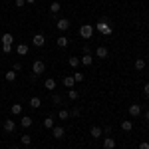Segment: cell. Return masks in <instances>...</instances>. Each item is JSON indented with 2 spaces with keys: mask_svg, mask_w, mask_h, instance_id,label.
<instances>
[{
  "mask_svg": "<svg viewBox=\"0 0 149 149\" xmlns=\"http://www.w3.org/2000/svg\"><path fill=\"white\" fill-rule=\"evenodd\" d=\"M44 72H46V64H44L42 60H36L34 64H32V74H34V76H42Z\"/></svg>",
  "mask_w": 149,
  "mask_h": 149,
  "instance_id": "cell-1",
  "label": "cell"
},
{
  "mask_svg": "<svg viewBox=\"0 0 149 149\" xmlns=\"http://www.w3.org/2000/svg\"><path fill=\"white\" fill-rule=\"evenodd\" d=\"M95 30H97L100 34H103V36H109V34H111V26L105 22V20H102V22L95 24Z\"/></svg>",
  "mask_w": 149,
  "mask_h": 149,
  "instance_id": "cell-2",
  "label": "cell"
},
{
  "mask_svg": "<svg viewBox=\"0 0 149 149\" xmlns=\"http://www.w3.org/2000/svg\"><path fill=\"white\" fill-rule=\"evenodd\" d=\"M80 36H81V38H86V40L92 38V36H93V26H92V24H84V26L80 28Z\"/></svg>",
  "mask_w": 149,
  "mask_h": 149,
  "instance_id": "cell-3",
  "label": "cell"
},
{
  "mask_svg": "<svg viewBox=\"0 0 149 149\" xmlns=\"http://www.w3.org/2000/svg\"><path fill=\"white\" fill-rule=\"evenodd\" d=\"M52 135H54V139H62L64 135H66L64 125H54V127H52Z\"/></svg>",
  "mask_w": 149,
  "mask_h": 149,
  "instance_id": "cell-4",
  "label": "cell"
},
{
  "mask_svg": "<svg viewBox=\"0 0 149 149\" xmlns=\"http://www.w3.org/2000/svg\"><path fill=\"white\" fill-rule=\"evenodd\" d=\"M56 28L60 30V32H66V30H70V20L68 18H60L56 22Z\"/></svg>",
  "mask_w": 149,
  "mask_h": 149,
  "instance_id": "cell-5",
  "label": "cell"
},
{
  "mask_svg": "<svg viewBox=\"0 0 149 149\" xmlns=\"http://www.w3.org/2000/svg\"><path fill=\"white\" fill-rule=\"evenodd\" d=\"M127 111H129L131 117H137V115H141V105H139V103H131V105L127 107Z\"/></svg>",
  "mask_w": 149,
  "mask_h": 149,
  "instance_id": "cell-6",
  "label": "cell"
},
{
  "mask_svg": "<svg viewBox=\"0 0 149 149\" xmlns=\"http://www.w3.org/2000/svg\"><path fill=\"white\" fill-rule=\"evenodd\" d=\"M32 44H34L36 48H42L44 44H46V38H44V34H36L34 38H32Z\"/></svg>",
  "mask_w": 149,
  "mask_h": 149,
  "instance_id": "cell-7",
  "label": "cell"
},
{
  "mask_svg": "<svg viewBox=\"0 0 149 149\" xmlns=\"http://www.w3.org/2000/svg\"><path fill=\"white\" fill-rule=\"evenodd\" d=\"M90 133H92L93 139H100V137H102V133H103V129H102L100 125H93L92 129H90Z\"/></svg>",
  "mask_w": 149,
  "mask_h": 149,
  "instance_id": "cell-8",
  "label": "cell"
},
{
  "mask_svg": "<svg viewBox=\"0 0 149 149\" xmlns=\"http://www.w3.org/2000/svg\"><path fill=\"white\" fill-rule=\"evenodd\" d=\"M107 54H109V50L105 46H97L95 48V56L97 58H107Z\"/></svg>",
  "mask_w": 149,
  "mask_h": 149,
  "instance_id": "cell-9",
  "label": "cell"
},
{
  "mask_svg": "<svg viewBox=\"0 0 149 149\" xmlns=\"http://www.w3.org/2000/svg\"><path fill=\"white\" fill-rule=\"evenodd\" d=\"M80 64H84V66H92L93 64V56L92 54H84L81 60H80Z\"/></svg>",
  "mask_w": 149,
  "mask_h": 149,
  "instance_id": "cell-10",
  "label": "cell"
},
{
  "mask_svg": "<svg viewBox=\"0 0 149 149\" xmlns=\"http://www.w3.org/2000/svg\"><path fill=\"white\" fill-rule=\"evenodd\" d=\"M62 84H64V88H68V90H72L76 81H74V78H72V76H64V80H62Z\"/></svg>",
  "mask_w": 149,
  "mask_h": 149,
  "instance_id": "cell-11",
  "label": "cell"
},
{
  "mask_svg": "<svg viewBox=\"0 0 149 149\" xmlns=\"http://www.w3.org/2000/svg\"><path fill=\"white\" fill-rule=\"evenodd\" d=\"M44 88L50 90V92H54V90H56V80H54V78H48V80L44 81Z\"/></svg>",
  "mask_w": 149,
  "mask_h": 149,
  "instance_id": "cell-12",
  "label": "cell"
},
{
  "mask_svg": "<svg viewBox=\"0 0 149 149\" xmlns=\"http://www.w3.org/2000/svg\"><path fill=\"white\" fill-rule=\"evenodd\" d=\"M4 129H6L8 133H12V131L16 129V123H14V119H6V121H4Z\"/></svg>",
  "mask_w": 149,
  "mask_h": 149,
  "instance_id": "cell-13",
  "label": "cell"
},
{
  "mask_svg": "<svg viewBox=\"0 0 149 149\" xmlns=\"http://www.w3.org/2000/svg\"><path fill=\"white\" fill-rule=\"evenodd\" d=\"M115 147V139L113 137H105L103 139V149H113Z\"/></svg>",
  "mask_w": 149,
  "mask_h": 149,
  "instance_id": "cell-14",
  "label": "cell"
},
{
  "mask_svg": "<svg viewBox=\"0 0 149 149\" xmlns=\"http://www.w3.org/2000/svg\"><path fill=\"white\" fill-rule=\"evenodd\" d=\"M16 52H18V56H26L28 54V44H18L16 46Z\"/></svg>",
  "mask_w": 149,
  "mask_h": 149,
  "instance_id": "cell-15",
  "label": "cell"
},
{
  "mask_svg": "<svg viewBox=\"0 0 149 149\" xmlns=\"http://www.w3.org/2000/svg\"><path fill=\"white\" fill-rule=\"evenodd\" d=\"M20 125H22L24 129H28V127L32 125V117H28V115H24L22 119H20Z\"/></svg>",
  "mask_w": 149,
  "mask_h": 149,
  "instance_id": "cell-16",
  "label": "cell"
},
{
  "mask_svg": "<svg viewBox=\"0 0 149 149\" xmlns=\"http://www.w3.org/2000/svg\"><path fill=\"white\" fill-rule=\"evenodd\" d=\"M40 105H42V100L40 97H30V107L32 109H38Z\"/></svg>",
  "mask_w": 149,
  "mask_h": 149,
  "instance_id": "cell-17",
  "label": "cell"
},
{
  "mask_svg": "<svg viewBox=\"0 0 149 149\" xmlns=\"http://www.w3.org/2000/svg\"><path fill=\"white\" fill-rule=\"evenodd\" d=\"M56 44H58L60 48H68V44H70V42H68V38H66V36H60V38L56 40Z\"/></svg>",
  "mask_w": 149,
  "mask_h": 149,
  "instance_id": "cell-18",
  "label": "cell"
},
{
  "mask_svg": "<svg viewBox=\"0 0 149 149\" xmlns=\"http://www.w3.org/2000/svg\"><path fill=\"white\" fill-rule=\"evenodd\" d=\"M10 113L12 115H20L22 113V105H20V103H14V105L10 107Z\"/></svg>",
  "mask_w": 149,
  "mask_h": 149,
  "instance_id": "cell-19",
  "label": "cell"
},
{
  "mask_svg": "<svg viewBox=\"0 0 149 149\" xmlns=\"http://www.w3.org/2000/svg\"><path fill=\"white\" fill-rule=\"evenodd\" d=\"M60 10H62V4H60V2H52V4H50V12H52V14H58Z\"/></svg>",
  "mask_w": 149,
  "mask_h": 149,
  "instance_id": "cell-20",
  "label": "cell"
},
{
  "mask_svg": "<svg viewBox=\"0 0 149 149\" xmlns=\"http://www.w3.org/2000/svg\"><path fill=\"white\" fill-rule=\"evenodd\" d=\"M145 66H147V64H145V60H143V58H137V60H135V70L141 72V70H145Z\"/></svg>",
  "mask_w": 149,
  "mask_h": 149,
  "instance_id": "cell-21",
  "label": "cell"
},
{
  "mask_svg": "<svg viewBox=\"0 0 149 149\" xmlns=\"http://www.w3.org/2000/svg\"><path fill=\"white\" fill-rule=\"evenodd\" d=\"M2 44H14V36L12 34H2Z\"/></svg>",
  "mask_w": 149,
  "mask_h": 149,
  "instance_id": "cell-22",
  "label": "cell"
},
{
  "mask_svg": "<svg viewBox=\"0 0 149 149\" xmlns=\"http://www.w3.org/2000/svg\"><path fill=\"white\" fill-rule=\"evenodd\" d=\"M68 64L72 66V68H78V66H80V58H76V56L68 58Z\"/></svg>",
  "mask_w": 149,
  "mask_h": 149,
  "instance_id": "cell-23",
  "label": "cell"
},
{
  "mask_svg": "<svg viewBox=\"0 0 149 149\" xmlns=\"http://www.w3.org/2000/svg\"><path fill=\"white\" fill-rule=\"evenodd\" d=\"M58 117H60L62 121H66V119L70 117V111L68 109H60V111H58Z\"/></svg>",
  "mask_w": 149,
  "mask_h": 149,
  "instance_id": "cell-24",
  "label": "cell"
},
{
  "mask_svg": "<svg viewBox=\"0 0 149 149\" xmlns=\"http://www.w3.org/2000/svg\"><path fill=\"white\" fill-rule=\"evenodd\" d=\"M4 78H6V81H14V80H16V72H14V70L6 72V74H4Z\"/></svg>",
  "mask_w": 149,
  "mask_h": 149,
  "instance_id": "cell-25",
  "label": "cell"
},
{
  "mask_svg": "<svg viewBox=\"0 0 149 149\" xmlns=\"http://www.w3.org/2000/svg\"><path fill=\"white\" fill-rule=\"evenodd\" d=\"M54 125H56V123H54V117H46V119H44V127H46V129H52Z\"/></svg>",
  "mask_w": 149,
  "mask_h": 149,
  "instance_id": "cell-26",
  "label": "cell"
},
{
  "mask_svg": "<svg viewBox=\"0 0 149 149\" xmlns=\"http://www.w3.org/2000/svg\"><path fill=\"white\" fill-rule=\"evenodd\" d=\"M121 129H123V131H131V129H133V123H131V121H121Z\"/></svg>",
  "mask_w": 149,
  "mask_h": 149,
  "instance_id": "cell-27",
  "label": "cell"
},
{
  "mask_svg": "<svg viewBox=\"0 0 149 149\" xmlns=\"http://www.w3.org/2000/svg\"><path fill=\"white\" fill-rule=\"evenodd\" d=\"M68 97L70 100H78V97H80V92H76V90L72 88V90H68Z\"/></svg>",
  "mask_w": 149,
  "mask_h": 149,
  "instance_id": "cell-28",
  "label": "cell"
},
{
  "mask_svg": "<svg viewBox=\"0 0 149 149\" xmlns=\"http://www.w3.org/2000/svg\"><path fill=\"white\" fill-rule=\"evenodd\" d=\"M20 141H22V145H30V143H32V137H30L28 133H24L22 137H20Z\"/></svg>",
  "mask_w": 149,
  "mask_h": 149,
  "instance_id": "cell-29",
  "label": "cell"
},
{
  "mask_svg": "<svg viewBox=\"0 0 149 149\" xmlns=\"http://www.w3.org/2000/svg\"><path fill=\"white\" fill-rule=\"evenodd\" d=\"M72 78H74V81H84V74L81 72H74Z\"/></svg>",
  "mask_w": 149,
  "mask_h": 149,
  "instance_id": "cell-30",
  "label": "cell"
},
{
  "mask_svg": "<svg viewBox=\"0 0 149 149\" xmlns=\"http://www.w3.org/2000/svg\"><path fill=\"white\" fill-rule=\"evenodd\" d=\"M2 52H4V54H10L12 52V44H2Z\"/></svg>",
  "mask_w": 149,
  "mask_h": 149,
  "instance_id": "cell-31",
  "label": "cell"
},
{
  "mask_svg": "<svg viewBox=\"0 0 149 149\" xmlns=\"http://www.w3.org/2000/svg\"><path fill=\"white\" fill-rule=\"evenodd\" d=\"M52 102L56 103V105H60V103H62V97H60L58 93H54V95H52Z\"/></svg>",
  "mask_w": 149,
  "mask_h": 149,
  "instance_id": "cell-32",
  "label": "cell"
},
{
  "mask_svg": "<svg viewBox=\"0 0 149 149\" xmlns=\"http://www.w3.org/2000/svg\"><path fill=\"white\" fill-rule=\"evenodd\" d=\"M70 115L78 117V115H80V107H72V109H70Z\"/></svg>",
  "mask_w": 149,
  "mask_h": 149,
  "instance_id": "cell-33",
  "label": "cell"
},
{
  "mask_svg": "<svg viewBox=\"0 0 149 149\" xmlns=\"http://www.w3.org/2000/svg\"><path fill=\"white\" fill-rule=\"evenodd\" d=\"M14 72H20V70H22V64H20V62H16V64H14Z\"/></svg>",
  "mask_w": 149,
  "mask_h": 149,
  "instance_id": "cell-34",
  "label": "cell"
},
{
  "mask_svg": "<svg viewBox=\"0 0 149 149\" xmlns=\"http://www.w3.org/2000/svg\"><path fill=\"white\" fill-rule=\"evenodd\" d=\"M139 149H149V143L147 141H141V143H139Z\"/></svg>",
  "mask_w": 149,
  "mask_h": 149,
  "instance_id": "cell-35",
  "label": "cell"
},
{
  "mask_svg": "<svg viewBox=\"0 0 149 149\" xmlns=\"http://www.w3.org/2000/svg\"><path fill=\"white\" fill-rule=\"evenodd\" d=\"M24 4H26V0H16V8H22Z\"/></svg>",
  "mask_w": 149,
  "mask_h": 149,
  "instance_id": "cell-36",
  "label": "cell"
},
{
  "mask_svg": "<svg viewBox=\"0 0 149 149\" xmlns=\"http://www.w3.org/2000/svg\"><path fill=\"white\" fill-rule=\"evenodd\" d=\"M143 93H145V95H149V81L143 86Z\"/></svg>",
  "mask_w": 149,
  "mask_h": 149,
  "instance_id": "cell-37",
  "label": "cell"
},
{
  "mask_svg": "<svg viewBox=\"0 0 149 149\" xmlns=\"http://www.w3.org/2000/svg\"><path fill=\"white\" fill-rule=\"evenodd\" d=\"M84 54H92V48H90V46H84Z\"/></svg>",
  "mask_w": 149,
  "mask_h": 149,
  "instance_id": "cell-38",
  "label": "cell"
},
{
  "mask_svg": "<svg viewBox=\"0 0 149 149\" xmlns=\"http://www.w3.org/2000/svg\"><path fill=\"white\" fill-rule=\"evenodd\" d=\"M145 119H147V121H149V111H145Z\"/></svg>",
  "mask_w": 149,
  "mask_h": 149,
  "instance_id": "cell-39",
  "label": "cell"
},
{
  "mask_svg": "<svg viewBox=\"0 0 149 149\" xmlns=\"http://www.w3.org/2000/svg\"><path fill=\"white\" fill-rule=\"evenodd\" d=\"M26 2H28V4H34V2H36V0H26Z\"/></svg>",
  "mask_w": 149,
  "mask_h": 149,
  "instance_id": "cell-40",
  "label": "cell"
},
{
  "mask_svg": "<svg viewBox=\"0 0 149 149\" xmlns=\"http://www.w3.org/2000/svg\"><path fill=\"white\" fill-rule=\"evenodd\" d=\"M12 149H20V147H12Z\"/></svg>",
  "mask_w": 149,
  "mask_h": 149,
  "instance_id": "cell-41",
  "label": "cell"
},
{
  "mask_svg": "<svg viewBox=\"0 0 149 149\" xmlns=\"http://www.w3.org/2000/svg\"><path fill=\"white\" fill-rule=\"evenodd\" d=\"M36 149H38V147H36Z\"/></svg>",
  "mask_w": 149,
  "mask_h": 149,
  "instance_id": "cell-42",
  "label": "cell"
}]
</instances>
